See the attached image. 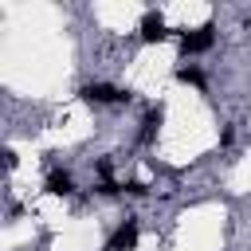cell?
Here are the masks:
<instances>
[{"label": "cell", "mask_w": 251, "mask_h": 251, "mask_svg": "<svg viewBox=\"0 0 251 251\" xmlns=\"http://www.w3.org/2000/svg\"><path fill=\"white\" fill-rule=\"evenodd\" d=\"M212 43H216V27H212V24H204V27L188 31V35H180V51H184V55H200V51H208Z\"/></svg>", "instance_id": "cell-1"}, {"label": "cell", "mask_w": 251, "mask_h": 251, "mask_svg": "<svg viewBox=\"0 0 251 251\" xmlns=\"http://www.w3.org/2000/svg\"><path fill=\"white\" fill-rule=\"evenodd\" d=\"M82 98L86 102H126L129 94L118 90V86H110V82H86L82 86Z\"/></svg>", "instance_id": "cell-2"}, {"label": "cell", "mask_w": 251, "mask_h": 251, "mask_svg": "<svg viewBox=\"0 0 251 251\" xmlns=\"http://www.w3.org/2000/svg\"><path fill=\"white\" fill-rule=\"evenodd\" d=\"M165 35H169L165 16H161V12H145V16H141V39H145V43H161Z\"/></svg>", "instance_id": "cell-3"}, {"label": "cell", "mask_w": 251, "mask_h": 251, "mask_svg": "<svg viewBox=\"0 0 251 251\" xmlns=\"http://www.w3.org/2000/svg\"><path fill=\"white\" fill-rule=\"evenodd\" d=\"M133 243H137V224H133V220H126V224L114 231V239L106 243V251H129Z\"/></svg>", "instance_id": "cell-4"}, {"label": "cell", "mask_w": 251, "mask_h": 251, "mask_svg": "<svg viewBox=\"0 0 251 251\" xmlns=\"http://www.w3.org/2000/svg\"><path fill=\"white\" fill-rule=\"evenodd\" d=\"M75 188V180H71V173L67 169H55L51 176H47V192H55V196H67Z\"/></svg>", "instance_id": "cell-5"}, {"label": "cell", "mask_w": 251, "mask_h": 251, "mask_svg": "<svg viewBox=\"0 0 251 251\" xmlns=\"http://www.w3.org/2000/svg\"><path fill=\"white\" fill-rule=\"evenodd\" d=\"M176 78L180 82H192V86H204V71L200 67H176Z\"/></svg>", "instance_id": "cell-6"}, {"label": "cell", "mask_w": 251, "mask_h": 251, "mask_svg": "<svg viewBox=\"0 0 251 251\" xmlns=\"http://www.w3.org/2000/svg\"><path fill=\"white\" fill-rule=\"evenodd\" d=\"M161 118H165V114H161V106H157V110H149V114H145V129H141V141H149V137H153V133H157V126H161Z\"/></svg>", "instance_id": "cell-7"}]
</instances>
